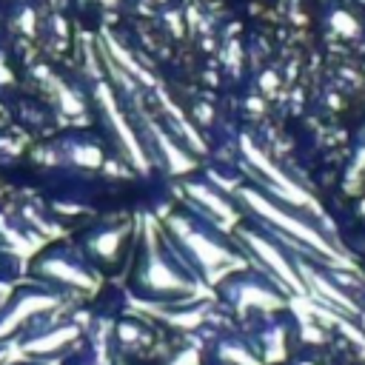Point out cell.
Wrapping results in <instances>:
<instances>
[{
	"label": "cell",
	"mask_w": 365,
	"mask_h": 365,
	"mask_svg": "<svg viewBox=\"0 0 365 365\" xmlns=\"http://www.w3.org/2000/svg\"><path fill=\"white\" fill-rule=\"evenodd\" d=\"M359 166H365V149H362V155H359Z\"/></svg>",
	"instance_id": "6da1fadb"
}]
</instances>
